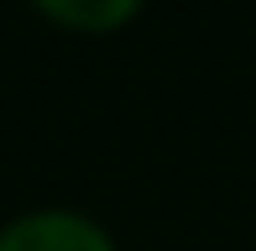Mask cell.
Returning a JSON list of instances; mask_svg holds the SVG:
<instances>
[{"label":"cell","mask_w":256,"mask_h":251,"mask_svg":"<svg viewBox=\"0 0 256 251\" xmlns=\"http://www.w3.org/2000/svg\"><path fill=\"white\" fill-rule=\"evenodd\" d=\"M0 251H115L100 225L78 214H26L0 230Z\"/></svg>","instance_id":"6da1fadb"},{"label":"cell","mask_w":256,"mask_h":251,"mask_svg":"<svg viewBox=\"0 0 256 251\" xmlns=\"http://www.w3.org/2000/svg\"><path fill=\"white\" fill-rule=\"evenodd\" d=\"M37 6L48 10L52 21L74 26V32H110V26H120L142 0H37Z\"/></svg>","instance_id":"7a4b0ae2"}]
</instances>
